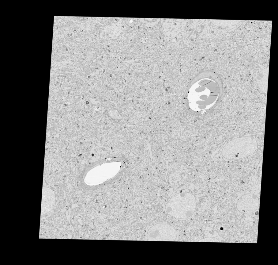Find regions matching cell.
<instances>
[{
    "label": "cell",
    "mask_w": 278,
    "mask_h": 265,
    "mask_svg": "<svg viewBox=\"0 0 278 265\" xmlns=\"http://www.w3.org/2000/svg\"><path fill=\"white\" fill-rule=\"evenodd\" d=\"M195 196L187 192H181L173 196L167 203L168 214L176 219L186 218L191 216L196 207Z\"/></svg>",
    "instance_id": "6da1fadb"
},
{
    "label": "cell",
    "mask_w": 278,
    "mask_h": 265,
    "mask_svg": "<svg viewBox=\"0 0 278 265\" xmlns=\"http://www.w3.org/2000/svg\"><path fill=\"white\" fill-rule=\"evenodd\" d=\"M200 242H220L217 239L213 237H208L200 239L197 241Z\"/></svg>",
    "instance_id": "52a82bcc"
},
{
    "label": "cell",
    "mask_w": 278,
    "mask_h": 265,
    "mask_svg": "<svg viewBox=\"0 0 278 265\" xmlns=\"http://www.w3.org/2000/svg\"><path fill=\"white\" fill-rule=\"evenodd\" d=\"M55 201L53 190L48 187H43L41 214H44L51 210L54 206Z\"/></svg>",
    "instance_id": "5b68a950"
},
{
    "label": "cell",
    "mask_w": 278,
    "mask_h": 265,
    "mask_svg": "<svg viewBox=\"0 0 278 265\" xmlns=\"http://www.w3.org/2000/svg\"><path fill=\"white\" fill-rule=\"evenodd\" d=\"M269 68H265L261 71L257 76V83L260 89L267 94Z\"/></svg>",
    "instance_id": "8992f818"
},
{
    "label": "cell",
    "mask_w": 278,
    "mask_h": 265,
    "mask_svg": "<svg viewBox=\"0 0 278 265\" xmlns=\"http://www.w3.org/2000/svg\"><path fill=\"white\" fill-rule=\"evenodd\" d=\"M177 234V231L173 226L167 223H160L149 229L147 238L148 241H174Z\"/></svg>",
    "instance_id": "3957f363"
},
{
    "label": "cell",
    "mask_w": 278,
    "mask_h": 265,
    "mask_svg": "<svg viewBox=\"0 0 278 265\" xmlns=\"http://www.w3.org/2000/svg\"><path fill=\"white\" fill-rule=\"evenodd\" d=\"M257 147V142L254 137L246 136L237 138L226 144L223 149L222 155L227 159H239L253 154Z\"/></svg>",
    "instance_id": "7a4b0ae2"
},
{
    "label": "cell",
    "mask_w": 278,
    "mask_h": 265,
    "mask_svg": "<svg viewBox=\"0 0 278 265\" xmlns=\"http://www.w3.org/2000/svg\"><path fill=\"white\" fill-rule=\"evenodd\" d=\"M259 205L258 198L255 195L247 194L241 196L236 204V208L240 212L249 214L256 211Z\"/></svg>",
    "instance_id": "277c9868"
}]
</instances>
